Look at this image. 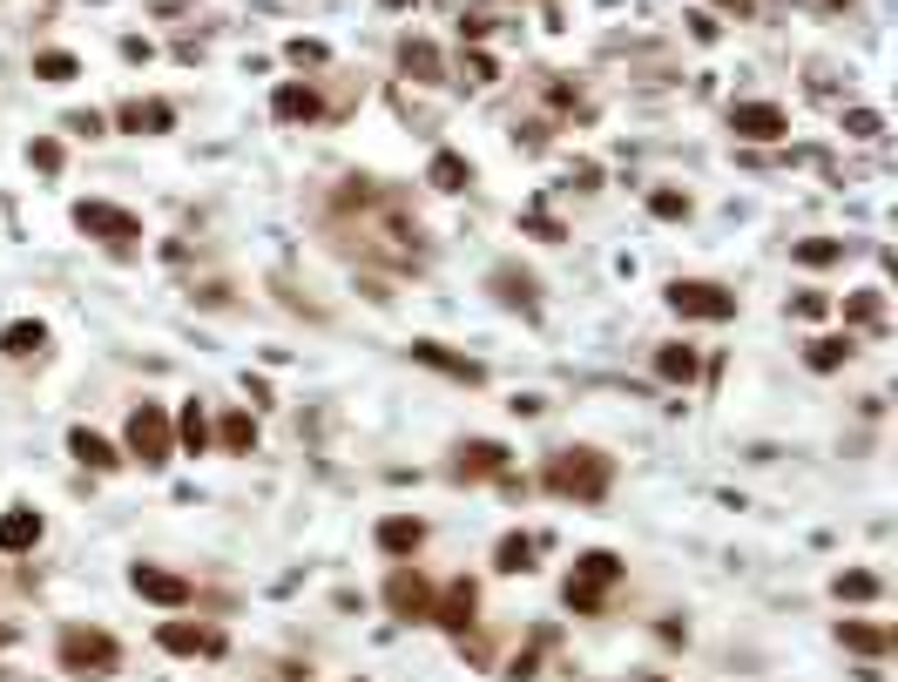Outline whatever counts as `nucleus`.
<instances>
[{
  "label": "nucleus",
  "mask_w": 898,
  "mask_h": 682,
  "mask_svg": "<svg viewBox=\"0 0 898 682\" xmlns=\"http://www.w3.org/2000/svg\"><path fill=\"white\" fill-rule=\"evenodd\" d=\"M561 500H582V507H595V500H608V487H615V460L608 453H595V447H567V453H554L547 460V473H541Z\"/></svg>",
  "instance_id": "obj_1"
},
{
  "label": "nucleus",
  "mask_w": 898,
  "mask_h": 682,
  "mask_svg": "<svg viewBox=\"0 0 898 682\" xmlns=\"http://www.w3.org/2000/svg\"><path fill=\"white\" fill-rule=\"evenodd\" d=\"M54 655H61L68 675H115V669H122V642H115L109 629H81V622L61 629Z\"/></svg>",
  "instance_id": "obj_2"
},
{
  "label": "nucleus",
  "mask_w": 898,
  "mask_h": 682,
  "mask_svg": "<svg viewBox=\"0 0 898 682\" xmlns=\"http://www.w3.org/2000/svg\"><path fill=\"white\" fill-rule=\"evenodd\" d=\"M615 581H622V561H615V554H602V548H595V554H582V561H575V574H567V609H575V615H595V609L608 602V588H615Z\"/></svg>",
  "instance_id": "obj_3"
},
{
  "label": "nucleus",
  "mask_w": 898,
  "mask_h": 682,
  "mask_svg": "<svg viewBox=\"0 0 898 682\" xmlns=\"http://www.w3.org/2000/svg\"><path fill=\"white\" fill-rule=\"evenodd\" d=\"M74 230L95 237V243H109V250H129V243L142 237V217L122 210V203H74Z\"/></svg>",
  "instance_id": "obj_4"
},
{
  "label": "nucleus",
  "mask_w": 898,
  "mask_h": 682,
  "mask_svg": "<svg viewBox=\"0 0 898 682\" xmlns=\"http://www.w3.org/2000/svg\"><path fill=\"white\" fill-rule=\"evenodd\" d=\"M129 453L142 467H162V460L176 453V425H170V412H162V405H135L129 412Z\"/></svg>",
  "instance_id": "obj_5"
},
{
  "label": "nucleus",
  "mask_w": 898,
  "mask_h": 682,
  "mask_svg": "<svg viewBox=\"0 0 898 682\" xmlns=\"http://www.w3.org/2000/svg\"><path fill=\"white\" fill-rule=\"evenodd\" d=\"M669 304H676L683 318H703V324L737 318V291H723V284H696V278H676V284H669Z\"/></svg>",
  "instance_id": "obj_6"
},
{
  "label": "nucleus",
  "mask_w": 898,
  "mask_h": 682,
  "mask_svg": "<svg viewBox=\"0 0 898 682\" xmlns=\"http://www.w3.org/2000/svg\"><path fill=\"white\" fill-rule=\"evenodd\" d=\"M129 588L142 594V602H162V609H190V594H196L183 574H170V568H149V561H135V568H129Z\"/></svg>",
  "instance_id": "obj_7"
},
{
  "label": "nucleus",
  "mask_w": 898,
  "mask_h": 682,
  "mask_svg": "<svg viewBox=\"0 0 898 682\" xmlns=\"http://www.w3.org/2000/svg\"><path fill=\"white\" fill-rule=\"evenodd\" d=\"M385 609L405 615V622H433V588H426L413 568H398V574L385 581Z\"/></svg>",
  "instance_id": "obj_8"
},
{
  "label": "nucleus",
  "mask_w": 898,
  "mask_h": 682,
  "mask_svg": "<svg viewBox=\"0 0 898 682\" xmlns=\"http://www.w3.org/2000/svg\"><path fill=\"white\" fill-rule=\"evenodd\" d=\"M729 129H737L744 142H777V136H790V116L777 102H737L729 109Z\"/></svg>",
  "instance_id": "obj_9"
},
{
  "label": "nucleus",
  "mask_w": 898,
  "mask_h": 682,
  "mask_svg": "<svg viewBox=\"0 0 898 682\" xmlns=\"http://www.w3.org/2000/svg\"><path fill=\"white\" fill-rule=\"evenodd\" d=\"M473 609H480V588L460 574V581H446L440 594H433V622L440 629H453V635H466L473 629Z\"/></svg>",
  "instance_id": "obj_10"
},
{
  "label": "nucleus",
  "mask_w": 898,
  "mask_h": 682,
  "mask_svg": "<svg viewBox=\"0 0 898 682\" xmlns=\"http://www.w3.org/2000/svg\"><path fill=\"white\" fill-rule=\"evenodd\" d=\"M170 655H216L223 649V635L216 629H203V622H162V635H155Z\"/></svg>",
  "instance_id": "obj_11"
},
{
  "label": "nucleus",
  "mask_w": 898,
  "mask_h": 682,
  "mask_svg": "<svg viewBox=\"0 0 898 682\" xmlns=\"http://www.w3.org/2000/svg\"><path fill=\"white\" fill-rule=\"evenodd\" d=\"M501 467H507V447H494V440H466L460 460H453L460 480H486V473H501Z\"/></svg>",
  "instance_id": "obj_12"
},
{
  "label": "nucleus",
  "mask_w": 898,
  "mask_h": 682,
  "mask_svg": "<svg viewBox=\"0 0 898 682\" xmlns=\"http://www.w3.org/2000/svg\"><path fill=\"white\" fill-rule=\"evenodd\" d=\"M115 122H122L129 136H162V129L176 122V109H170V102H122Z\"/></svg>",
  "instance_id": "obj_13"
},
{
  "label": "nucleus",
  "mask_w": 898,
  "mask_h": 682,
  "mask_svg": "<svg viewBox=\"0 0 898 682\" xmlns=\"http://www.w3.org/2000/svg\"><path fill=\"white\" fill-rule=\"evenodd\" d=\"M34 541H41V514H34V507H8V514H0V548L28 554Z\"/></svg>",
  "instance_id": "obj_14"
},
{
  "label": "nucleus",
  "mask_w": 898,
  "mask_h": 682,
  "mask_svg": "<svg viewBox=\"0 0 898 682\" xmlns=\"http://www.w3.org/2000/svg\"><path fill=\"white\" fill-rule=\"evenodd\" d=\"M68 453H74L81 467H95V473H115V467H122V453H115L102 433H89V425H74V433H68Z\"/></svg>",
  "instance_id": "obj_15"
},
{
  "label": "nucleus",
  "mask_w": 898,
  "mask_h": 682,
  "mask_svg": "<svg viewBox=\"0 0 898 682\" xmlns=\"http://www.w3.org/2000/svg\"><path fill=\"white\" fill-rule=\"evenodd\" d=\"M379 548H385V554H420V548H426V521H413V514L379 521Z\"/></svg>",
  "instance_id": "obj_16"
},
{
  "label": "nucleus",
  "mask_w": 898,
  "mask_h": 682,
  "mask_svg": "<svg viewBox=\"0 0 898 682\" xmlns=\"http://www.w3.org/2000/svg\"><path fill=\"white\" fill-rule=\"evenodd\" d=\"M426 183L453 197V190H466V183H473V169H466V156H453V149H440V156L426 162Z\"/></svg>",
  "instance_id": "obj_17"
},
{
  "label": "nucleus",
  "mask_w": 898,
  "mask_h": 682,
  "mask_svg": "<svg viewBox=\"0 0 898 682\" xmlns=\"http://www.w3.org/2000/svg\"><path fill=\"white\" fill-rule=\"evenodd\" d=\"M838 642L858 649V655H885L891 649V629H878V622H838Z\"/></svg>",
  "instance_id": "obj_18"
},
{
  "label": "nucleus",
  "mask_w": 898,
  "mask_h": 682,
  "mask_svg": "<svg viewBox=\"0 0 898 682\" xmlns=\"http://www.w3.org/2000/svg\"><path fill=\"white\" fill-rule=\"evenodd\" d=\"M284 122H317V96L304 89V81H284V89H278V102H271Z\"/></svg>",
  "instance_id": "obj_19"
},
{
  "label": "nucleus",
  "mask_w": 898,
  "mask_h": 682,
  "mask_svg": "<svg viewBox=\"0 0 898 682\" xmlns=\"http://www.w3.org/2000/svg\"><path fill=\"white\" fill-rule=\"evenodd\" d=\"M413 359H420V365H440V372H453V379H466V385H480V365L460 359V352H446V345H413Z\"/></svg>",
  "instance_id": "obj_20"
},
{
  "label": "nucleus",
  "mask_w": 898,
  "mask_h": 682,
  "mask_svg": "<svg viewBox=\"0 0 898 682\" xmlns=\"http://www.w3.org/2000/svg\"><path fill=\"white\" fill-rule=\"evenodd\" d=\"M41 345H48V331H41V324H28V318L0 331V352H8V359H34Z\"/></svg>",
  "instance_id": "obj_21"
},
{
  "label": "nucleus",
  "mask_w": 898,
  "mask_h": 682,
  "mask_svg": "<svg viewBox=\"0 0 898 682\" xmlns=\"http://www.w3.org/2000/svg\"><path fill=\"white\" fill-rule=\"evenodd\" d=\"M216 440H223L230 453H251V447H258V425H251V412H223V425H216Z\"/></svg>",
  "instance_id": "obj_22"
},
{
  "label": "nucleus",
  "mask_w": 898,
  "mask_h": 682,
  "mask_svg": "<svg viewBox=\"0 0 898 682\" xmlns=\"http://www.w3.org/2000/svg\"><path fill=\"white\" fill-rule=\"evenodd\" d=\"M656 372L676 379V385H689V379H696V352H689V345H663V352H656Z\"/></svg>",
  "instance_id": "obj_23"
},
{
  "label": "nucleus",
  "mask_w": 898,
  "mask_h": 682,
  "mask_svg": "<svg viewBox=\"0 0 898 682\" xmlns=\"http://www.w3.org/2000/svg\"><path fill=\"white\" fill-rule=\"evenodd\" d=\"M398 61H405V74H420V81H446V74H440V54H433L426 41H405Z\"/></svg>",
  "instance_id": "obj_24"
},
{
  "label": "nucleus",
  "mask_w": 898,
  "mask_h": 682,
  "mask_svg": "<svg viewBox=\"0 0 898 682\" xmlns=\"http://www.w3.org/2000/svg\"><path fill=\"white\" fill-rule=\"evenodd\" d=\"M838 258H845L838 237H810V243H797V264H810V271H818V264H838Z\"/></svg>",
  "instance_id": "obj_25"
},
{
  "label": "nucleus",
  "mask_w": 898,
  "mask_h": 682,
  "mask_svg": "<svg viewBox=\"0 0 898 682\" xmlns=\"http://www.w3.org/2000/svg\"><path fill=\"white\" fill-rule=\"evenodd\" d=\"M34 74H41V81H74V74H81V61H74V54H61V48H48V54H34Z\"/></svg>",
  "instance_id": "obj_26"
},
{
  "label": "nucleus",
  "mask_w": 898,
  "mask_h": 682,
  "mask_svg": "<svg viewBox=\"0 0 898 682\" xmlns=\"http://www.w3.org/2000/svg\"><path fill=\"white\" fill-rule=\"evenodd\" d=\"M176 440H183L190 453H203V447H210V419H203L196 405H183V419H176Z\"/></svg>",
  "instance_id": "obj_27"
},
{
  "label": "nucleus",
  "mask_w": 898,
  "mask_h": 682,
  "mask_svg": "<svg viewBox=\"0 0 898 682\" xmlns=\"http://www.w3.org/2000/svg\"><path fill=\"white\" fill-rule=\"evenodd\" d=\"M494 561H501V568H507V574H521V568H534V541H527V534H507V541H501V554H494Z\"/></svg>",
  "instance_id": "obj_28"
},
{
  "label": "nucleus",
  "mask_w": 898,
  "mask_h": 682,
  "mask_svg": "<svg viewBox=\"0 0 898 682\" xmlns=\"http://www.w3.org/2000/svg\"><path fill=\"white\" fill-rule=\"evenodd\" d=\"M838 594H845V602H871V594H878V574L851 568V574H838Z\"/></svg>",
  "instance_id": "obj_29"
},
{
  "label": "nucleus",
  "mask_w": 898,
  "mask_h": 682,
  "mask_svg": "<svg viewBox=\"0 0 898 682\" xmlns=\"http://www.w3.org/2000/svg\"><path fill=\"white\" fill-rule=\"evenodd\" d=\"M845 359H851V345H845V338H825V345L810 352V365H818V372H838Z\"/></svg>",
  "instance_id": "obj_30"
},
{
  "label": "nucleus",
  "mask_w": 898,
  "mask_h": 682,
  "mask_svg": "<svg viewBox=\"0 0 898 682\" xmlns=\"http://www.w3.org/2000/svg\"><path fill=\"white\" fill-rule=\"evenodd\" d=\"M648 210L676 223V217H689V197H683V190H656V197H648Z\"/></svg>",
  "instance_id": "obj_31"
},
{
  "label": "nucleus",
  "mask_w": 898,
  "mask_h": 682,
  "mask_svg": "<svg viewBox=\"0 0 898 682\" xmlns=\"http://www.w3.org/2000/svg\"><path fill=\"white\" fill-rule=\"evenodd\" d=\"M845 129H851L858 142H871V136H885V122H878L871 109H851V116H845Z\"/></svg>",
  "instance_id": "obj_32"
},
{
  "label": "nucleus",
  "mask_w": 898,
  "mask_h": 682,
  "mask_svg": "<svg viewBox=\"0 0 898 682\" xmlns=\"http://www.w3.org/2000/svg\"><path fill=\"white\" fill-rule=\"evenodd\" d=\"M28 156H34V169H61V142H48V136H41Z\"/></svg>",
  "instance_id": "obj_33"
},
{
  "label": "nucleus",
  "mask_w": 898,
  "mask_h": 682,
  "mask_svg": "<svg viewBox=\"0 0 898 682\" xmlns=\"http://www.w3.org/2000/svg\"><path fill=\"white\" fill-rule=\"evenodd\" d=\"M68 129H74V136H102V116H95V109H74Z\"/></svg>",
  "instance_id": "obj_34"
},
{
  "label": "nucleus",
  "mask_w": 898,
  "mask_h": 682,
  "mask_svg": "<svg viewBox=\"0 0 898 682\" xmlns=\"http://www.w3.org/2000/svg\"><path fill=\"white\" fill-rule=\"evenodd\" d=\"M466 81H494V61H486V54H466Z\"/></svg>",
  "instance_id": "obj_35"
},
{
  "label": "nucleus",
  "mask_w": 898,
  "mask_h": 682,
  "mask_svg": "<svg viewBox=\"0 0 898 682\" xmlns=\"http://www.w3.org/2000/svg\"><path fill=\"white\" fill-rule=\"evenodd\" d=\"M723 8H737V14H750V0H723Z\"/></svg>",
  "instance_id": "obj_36"
},
{
  "label": "nucleus",
  "mask_w": 898,
  "mask_h": 682,
  "mask_svg": "<svg viewBox=\"0 0 898 682\" xmlns=\"http://www.w3.org/2000/svg\"><path fill=\"white\" fill-rule=\"evenodd\" d=\"M648 682H663V675H648Z\"/></svg>",
  "instance_id": "obj_37"
}]
</instances>
